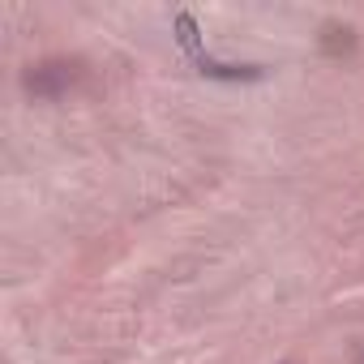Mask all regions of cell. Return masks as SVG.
<instances>
[{
	"label": "cell",
	"instance_id": "1",
	"mask_svg": "<svg viewBox=\"0 0 364 364\" xmlns=\"http://www.w3.org/2000/svg\"><path fill=\"white\" fill-rule=\"evenodd\" d=\"M69 82H73V69L69 65H39V69L26 73V90L39 95V99H56Z\"/></svg>",
	"mask_w": 364,
	"mask_h": 364
},
{
	"label": "cell",
	"instance_id": "2",
	"mask_svg": "<svg viewBox=\"0 0 364 364\" xmlns=\"http://www.w3.org/2000/svg\"><path fill=\"white\" fill-rule=\"evenodd\" d=\"M193 65H198L202 77H219V82H262V77H266L257 65H219V60H210V56H198Z\"/></svg>",
	"mask_w": 364,
	"mask_h": 364
},
{
	"label": "cell",
	"instance_id": "3",
	"mask_svg": "<svg viewBox=\"0 0 364 364\" xmlns=\"http://www.w3.org/2000/svg\"><path fill=\"white\" fill-rule=\"evenodd\" d=\"M176 43L185 48L193 60H198V56H206V52H202V31H198L193 14H176Z\"/></svg>",
	"mask_w": 364,
	"mask_h": 364
},
{
	"label": "cell",
	"instance_id": "4",
	"mask_svg": "<svg viewBox=\"0 0 364 364\" xmlns=\"http://www.w3.org/2000/svg\"><path fill=\"white\" fill-rule=\"evenodd\" d=\"M351 43H355V39H351L347 26H343V31H338V26H326V39H321L326 52H351Z\"/></svg>",
	"mask_w": 364,
	"mask_h": 364
}]
</instances>
